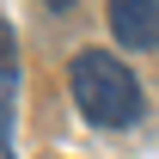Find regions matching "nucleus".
<instances>
[{
  "label": "nucleus",
  "mask_w": 159,
  "mask_h": 159,
  "mask_svg": "<svg viewBox=\"0 0 159 159\" xmlns=\"http://www.w3.org/2000/svg\"><path fill=\"white\" fill-rule=\"evenodd\" d=\"M0 110H6V147L19 135V43L12 31H0Z\"/></svg>",
  "instance_id": "3"
},
{
  "label": "nucleus",
  "mask_w": 159,
  "mask_h": 159,
  "mask_svg": "<svg viewBox=\"0 0 159 159\" xmlns=\"http://www.w3.org/2000/svg\"><path fill=\"white\" fill-rule=\"evenodd\" d=\"M104 19L122 49H135V55L159 49V0H104Z\"/></svg>",
  "instance_id": "2"
},
{
  "label": "nucleus",
  "mask_w": 159,
  "mask_h": 159,
  "mask_svg": "<svg viewBox=\"0 0 159 159\" xmlns=\"http://www.w3.org/2000/svg\"><path fill=\"white\" fill-rule=\"evenodd\" d=\"M67 92H74L80 116L92 122V129H135L147 116V92H141V80L122 67V55L110 49H80L67 61Z\"/></svg>",
  "instance_id": "1"
},
{
  "label": "nucleus",
  "mask_w": 159,
  "mask_h": 159,
  "mask_svg": "<svg viewBox=\"0 0 159 159\" xmlns=\"http://www.w3.org/2000/svg\"><path fill=\"white\" fill-rule=\"evenodd\" d=\"M37 6H43V12H74L80 0H37Z\"/></svg>",
  "instance_id": "4"
}]
</instances>
